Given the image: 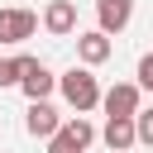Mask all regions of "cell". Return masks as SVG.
I'll list each match as a JSON object with an SVG mask.
<instances>
[{
    "label": "cell",
    "instance_id": "cell-2",
    "mask_svg": "<svg viewBox=\"0 0 153 153\" xmlns=\"http://www.w3.org/2000/svg\"><path fill=\"white\" fill-rule=\"evenodd\" d=\"M33 29H38V14H33V10H24V5H0V43H5V48L33 38Z\"/></svg>",
    "mask_w": 153,
    "mask_h": 153
},
{
    "label": "cell",
    "instance_id": "cell-11",
    "mask_svg": "<svg viewBox=\"0 0 153 153\" xmlns=\"http://www.w3.org/2000/svg\"><path fill=\"white\" fill-rule=\"evenodd\" d=\"M62 129H67V134H72V139H76L81 148H91V143H96V124H91L86 115H76V120H67Z\"/></svg>",
    "mask_w": 153,
    "mask_h": 153
},
{
    "label": "cell",
    "instance_id": "cell-7",
    "mask_svg": "<svg viewBox=\"0 0 153 153\" xmlns=\"http://www.w3.org/2000/svg\"><path fill=\"white\" fill-rule=\"evenodd\" d=\"M24 129L33 134V139H53L57 129H62V115L48 105V100H29V115H24Z\"/></svg>",
    "mask_w": 153,
    "mask_h": 153
},
{
    "label": "cell",
    "instance_id": "cell-12",
    "mask_svg": "<svg viewBox=\"0 0 153 153\" xmlns=\"http://www.w3.org/2000/svg\"><path fill=\"white\" fill-rule=\"evenodd\" d=\"M48 153H86V148H81V143H76L67 129H57V134L48 139Z\"/></svg>",
    "mask_w": 153,
    "mask_h": 153
},
{
    "label": "cell",
    "instance_id": "cell-13",
    "mask_svg": "<svg viewBox=\"0 0 153 153\" xmlns=\"http://www.w3.org/2000/svg\"><path fill=\"white\" fill-rule=\"evenodd\" d=\"M134 129H139V143H143V148H153V110H143V105H139Z\"/></svg>",
    "mask_w": 153,
    "mask_h": 153
},
{
    "label": "cell",
    "instance_id": "cell-9",
    "mask_svg": "<svg viewBox=\"0 0 153 153\" xmlns=\"http://www.w3.org/2000/svg\"><path fill=\"white\" fill-rule=\"evenodd\" d=\"M19 91H24L29 100H48V96L57 91V76H53V72H48L43 62H33V67L24 72V81H19Z\"/></svg>",
    "mask_w": 153,
    "mask_h": 153
},
{
    "label": "cell",
    "instance_id": "cell-15",
    "mask_svg": "<svg viewBox=\"0 0 153 153\" xmlns=\"http://www.w3.org/2000/svg\"><path fill=\"white\" fill-rule=\"evenodd\" d=\"M124 153H134V148H124Z\"/></svg>",
    "mask_w": 153,
    "mask_h": 153
},
{
    "label": "cell",
    "instance_id": "cell-10",
    "mask_svg": "<svg viewBox=\"0 0 153 153\" xmlns=\"http://www.w3.org/2000/svg\"><path fill=\"white\" fill-rule=\"evenodd\" d=\"M38 57H29V53H14V57H0V86H19L24 81V72L33 67Z\"/></svg>",
    "mask_w": 153,
    "mask_h": 153
},
{
    "label": "cell",
    "instance_id": "cell-6",
    "mask_svg": "<svg viewBox=\"0 0 153 153\" xmlns=\"http://www.w3.org/2000/svg\"><path fill=\"white\" fill-rule=\"evenodd\" d=\"M110 33L105 29H86V33H76V57L86 62V67H100V62H110Z\"/></svg>",
    "mask_w": 153,
    "mask_h": 153
},
{
    "label": "cell",
    "instance_id": "cell-5",
    "mask_svg": "<svg viewBox=\"0 0 153 153\" xmlns=\"http://www.w3.org/2000/svg\"><path fill=\"white\" fill-rule=\"evenodd\" d=\"M43 29H48L53 38H72V33H76V0H48Z\"/></svg>",
    "mask_w": 153,
    "mask_h": 153
},
{
    "label": "cell",
    "instance_id": "cell-8",
    "mask_svg": "<svg viewBox=\"0 0 153 153\" xmlns=\"http://www.w3.org/2000/svg\"><path fill=\"white\" fill-rule=\"evenodd\" d=\"M96 19L105 33H124L134 19V0H96Z\"/></svg>",
    "mask_w": 153,
    "mask_h": 153
},
{
    "label": "cell",
    "instance_id": "cell-14",
    "mask_svg": "<svg viewBox=\"0 0 153 153\" xmlns=\"http://www.w3.org/2000/svg\"><path fill=\"white\" fill-rule=\"evenodd\" d=\"M134 76H139V86H143V91H153V53H143V57H139V72H134Z\"/></svg>",
    "mask_w": 153,
    "mask_h": 153
},
{
    "label": "cell",
    "instance_id": "cell-1",
    "mask_svg": "<svg viewBox=\"0 0 153 153\" xmlns=\"http://www.w3.org/2000/svg\"><path fill=\"white\" fill-rule=\"evenodd\" d=\"M57 91H62V100H67L76 115L96 110V105H100V96H105V91H100V81L91 76V67H86V62H81V67H72V72H62V76H57Z\"/></svg>",
    "mask_w": 153,
    "mask_h": 153
},
{
    "label": "cell",
    "instance_id": "cell-3",
    "mask_svg": "<svg viewBox=\"0 0 153 153\" xmlns=\"http://www.w3.org/2000/svg\"><path fill=\"white\" fill-rule=\"evenodd\" d=\"M100 105H105V115H139L143 86H139V81H115V86L100 96Z\"/></svg>",
    "mask_w": 153,
    "mask_h": 153
},
{
    "label": "cell",
    "instance_id": "cell-4",
    "mask_svg": "<svg viewBox=\"0 0 153 153\" xmlns=\"http://www.w3.org/2000/svg\"><path fill=\"white\" fill-rule=\"evenodd\" d=\"M105 148L110 153H124V148H139V129H134V115H105V129H100Z\"/></svg>",
    "mask_w": 153,
    "mask_h": 153
}]
</instances>
